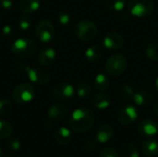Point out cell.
Listing matches in <instances>:
<instances>
[{
  "label": "cell",
  "instance_id": "60d3db41",
  "mask_svg": "<svg viewBox=\"0 0 158 157\" xmlns=\"http://www.w3.org/2000/svg\"><path fill=\"white\" fill-rule=\"evenodd\" d=\"M156 90H157L158 92V77L157 79H156Z\"/></svg>",
  "mask_w": 158,
  "mask_h": 157
},
{
  "label": "cell",
  "instance_id": "e575fe53",
  "mask_svg": "<svg viewBox=\"0 0 158 157\" xmlns=\"http://www.w3.org/2000/svg\"><path fill=\"white\" fill-rule=\"evenodd\" d=\"M97 149V143L94 140H89L84 144V150L87 153H94Z\"/></svg>",
  "mask_w": 158,
  "mask_h": 157
},
{
  "label": "cell",
  "instance_id": "6da1fadb",
  "mask_svg": "<svg viewBox=\"0 0 158 157\" xmlns=\"http://www.w3.org/2000/svg\"><path fill=\"white\" fill-rule=\"evenodd\" d=\"M94 113L85 106L75 109L69 120L70 129L76 133H84L89 131L94 127Z\"/></svg>",
  "mask_w": 158,
  "mask_h": 157
},
{
  "label": "cell",
  "instance_id": "ffe728a7",
  "mask_svg": "<svg viewBox=\"0 0 158 157\" xmlns=\"http://www.w3.org/2000/svg\"><path fill=\"white\" fill-rule=\"evenodd\" d=\"M41 6L40 0H19V8L23 14H32L36 12Z\"/></svg>",
  "mask_w": 158,
  "mask_h": 157
},
{
  "label": "cell",
  "instance_id": "e0dca14e",
  "mask_svg": "<svg viewBox=\"0 0 158 157\" xmlns=\"http://www.w3.org/2000/svg\"><path fill=\"white\" fill-rule=\"evenodd\" d=\"M141 149L143 154L147 157H155L158 155V141L151 138H145L142 143Z\"/></svg>",
  "mask_w": 158,
  "mask_h": 157
},
{
  "label": "cell",
  "instance_id": "44dd1931",
  "mask_svg": "<svg viewBox=\"0 0 158 157\" xmlns=\"http://www.w3.org/2000/svg\"><path fill=\"white\" fill-rule=\"evenodd\" d=\"M103 56V49L98 44H93L89 46L85 51V57L88 62L95 63L99 61Z\"/></svg>",
  "mask_w": 158,
  "mask_h": 157
},
{
  "label": "cell",
  "instance_id": "4fadbf2b",
  "mask_svg": "<svg viewBox=\"0 0 158 157\" xmlns=\"http://www.w3.org/2000/svg\"><path fill=\"white\" fill-rule=\"evenodd\" d=\"M69 114V108L67 105L61 103H56L49 106L47 109L48 119L52 121H60L63 120Z\"/></svg>",
  "mask_w": 158,
  "mask_h": 157
},
{
  "label": "cell",
  "instance_id": "8fae6325",
  "mask_svg": "<svg viewBox=\"0 0 158 157\" xmlns=\"http://www.w3.org/2000/svg\"><path fill=\"white\" fill-rule=\"evenodd\" d=\"M138 132L144 138H151L158 133L157 122L153 118H144L138 125Z\"/></svg>",
  "mask_w": 158,
  "mask_h": 157
},
{
  "label": "cell",
  "instance_id": "b9f144b4",
  "mask_svg": "<svg viewBox=\"0 0 158 157\" xmlns=\"http://www.w3.org/2000/svg\"><path fill=\"white\" fill-rule=\"evenodd\" d=\"M3 157H12V156H11V155H4Z\"/></svg>",
  "mask_w": 158,
  "mask_h": 157
},
{
  "label": "cell",
  "instance_id": "1f68e13d",
  "mask_svg": "<svg viewBox=\"0 0 158 157\" xmlns=\"http://www.w3.org/2000/svg\"><path fill=\"white\" fill-rule=\"evenodd\" d=\"M6 146L12 152H17L21 148V143L16 137H10L6 140Z\"/></svg>",
  "mask_w": 158,
  "mask_h": 157
},
{
  "label": "cell",
  "instance_id": "52a82bcc",
  "mask_svg": "<svg viewBox=\"0 0 158 157\" xmlns=\"http://www.w3.org/2000/svg\"><path fill=\"white\" fill-rule=\"evenodd\" d=\"M55 34V26L48 19H42L35 26V36L41 43L51 42L54 39Z\"/></svg>",
  "mask_w": 158,
  "mask_h": 157
},
{
  "label": "cell",
  "instance_id": "3957f363",
  "mask_svg": "<svg viewBox=\"0 0 158 157\" xmlns=\"http://www.w3.org/2000/svg\"><path fill=\"white\" fill-rule=\"evenodd\" d=\"M36 95L35 88L30 83H19L11 92V98L17 105H27L31 103Z\"/></svg>",
  "mask_w": 158,
  "mask_h": 157
},
{
  "label": "cell",
  "instance_id": "836d02e7",
  "mask_svg": "<svg viewBox=\"0 0 158 157\" xmlns=\"http://www.w3.org/2000/svg\"><path fill=\"white\" fill-rule=\"evenodd\" d=\"M14 67L18 71H20V72H23V73H26V74L29 71V69L31 68V66L27 62L21 60V58L18 59V60H16L14 62Z\"/></svg>",
  "mask_w": 158,
  "mask_h": 157
},
{
  "label": "cell",
  "instance_id": "8992f818",
  "mask_svg": "<svg viewBox=\"0 0 158 157\" xmlns=\"http://www.w3.org/2000/svg\"><path fill=\"white\" fill-rule=\"evenodd\" d=\"M128 68L127 57L122 54H114L106 62L105 68L107 74L118 77L123 74Z\"/></svg>",
  "mask_w": 158,
  "mask_h": 157
},
{
  "label": "cell",
  "instance_id": "d590c367",
  "mask_svg": "<svg viewBox=\"0 0 158 157\" xmlns=\"http://www.w3.org/2000/svg\"><path fill=\"white\" fill-rule=\"evenodd\" d=\"M1 33L2 36L6 39H9L10 37H12L14 31H13V28L10 25H5L3 26L2 30H1Z\"/></svg>",
  "mask_w": 158,
  "mask_h": 157
},
{
  "label": "cell",
  "instance_id": "cb8c5ba5",
  "mask_svg": "<svg viewBox=\"0 0 158 157\" xmlns=\"http://www.w3.org/2000/svg\"><path fill=\"white\" fill-rule=\"evenodd\" d=\"M119 157H139L137 147L133 143H124L119 149Z\"/></svg>",
  "mask_w": 158,
  "mask_h": 157
},
{
  "label": "cell",
  "instance_id": "d6986e66",
  "mask_svg": "<svg viewBox=\"0 0 158 157\" xmlns=\"http://www.w3.org/2000/svg\"><path fill=\"white\" fill-rule=\"evenodd\" d=\"M111 102H112V99L110 95L103 92L95 94L92 99L93 105L96 107L97 109H101V110L106 109L107 107H109V105H111Z\"/></svg>",
  "mask_w": 158,
  "mask_h": 157
},
{
  "label": "cell",
  "instance_id": "2e32d148",
  "mask_svg": "<svg viewBox=\"0 0 158 157\" xmlns=\"http://www.w3.org/2000/svg\"><path fill=\"white\" fill-rule=\"evenodd\" d=\"M154 101V95L145 90H140L135 92L133 103H135L137 105L141 107H148L153 104Z\"/></svg>",
  "mask_w": 158,
  "mask_h": 157
},
{
  "label": "cell",
  "instance_id": "8d00e7d4",
  "mask_svg": "<svg viewBox=\"0 0 158 157\" xmlns=\"http://www.w3.org/2000/svg\"><path fill=\"white\" fill-rule=\"evenodd\" d=\"M13 6V0H0V7L5 9V10H8L11 9Z\"/></svg>",
  "mask_w": 158,
  "mask_h": 157
},
{
  "label": "cell",
  "instance_id": "9a60e30c",
  "mask_svg": "<svg viewBox=\"0 0 158 157\" xmlns=\"http://www.w3.org/2000/svg\"><path fill=\"white\" fill-rule=\"evenodd\" d=\"M115 134L114 128L109 124H102L95 130L96 141L101 143H106L112 140Z\"/></svg>",
  "mask_w": 158,
  "mask_h": 157
},
{
  "label": "cell",
  "instance_id": "f546056e",
  "mask_svg": "<svg viewBox=\"0 0 158 157\" xmlns=\"http://www.w3.org/2000/svg\"><path fill=\"white\" fill-rule=\"evenodd\" d=\"M17 25L18 28L21 31H27L31 25V19L27 15L24 14L23 16H20L17 21Z\"/></svg>",
  "mask_w": 158,
  "mask_h": 157
},
{
  "label": "cell",
  "instance_id": "5b68a950",
  "mask_svg": "<svg viewBox=\"0 0 158 157\" xmlns=\"http://www.w3.org/2000/svg\"><path fill=\"white\" fill-rule=\"evenodd\" d=\"M127 6L128 12L138 18L149 17L155 10L153 0H129Z\"/></svg>",
  "mask_w": 158,
  "mask_h": 157
},
{
  "label": "cell",
  "instance_id": "83f0119b",
  "mask_svg": "<svg viewBox=\"0 0 158 157\" xmlns=\"http://www.w3.org/2000/svg\"><path fill=\"white\" fill-rule=\"evenodd\" d=\"M105 5L111 10L121 11L126 6V0H104Z\"/></svg>",
  "mask_w": 158,
  "mask_h": 157
},
{
  "label": "cell",
  "instance_id": "d6a6232c",
  "mask_svg": "<svg viewBox=\"0 0 158 157\" xmlns=\"http://www.w3.org/2000/svg\"><path fill=\"white\" fill-rule=\"evenodd\" d=\"M99 157H119V154L113 147H104L100 151Z\"/></svg>",
  "mask_w": 158,
  "mask_h": 157
},
{
  "label": "cell",
  "instance_id": "30bf717a",
  "mask_svg": "<svg viewBox=\"0 0 158 157\" xmlns=\"http://www.w3.org/2000/svg\"><path fill=\"white\" fill-rule=\"evenodd\" d=\"M27 76L31 82L37 85L47 84L51 80V73L44 68H31Z\"/></svg>",
  "mask_w": 158,
  "mask_h": 157
},
{
  "label": "cell",
  "instance_id": "ac0fdd59",
  "mask_svg": "<svg viewBox=\"0 0 158 157\" xmlns=\"http://www.w3.org/2000/svg\"><path fill=\"white\" fill-rule=\"evenodd\" d=\"M71 138H72L71 131L67 127L58 128L54 134V139H55L56 143L61 146L68 145L71 142Z\"/></svg>",
  "mask_w": 158,
  "mask_h": 157
},
{
  "label": "cell",
  "instance_id": "ba28073f",
  "mask_svg": "<svg viewBox=\"0 0 158 157\" xmlns=\"http://www.w3.org/2000/svg\"><path fill=\"white\" fill-rule=\"evenodd\" d=\"M75 94L74 87L68 81L56 83L52 90L53 97L59 102H68L73 98Z\"/></svg>",
  "mask_w": 158,
  "mask_h": 157
},
{
  "label": "cell",
  "instance_id": "4316f807",
  "mask_svg": "<svg viewBox=\"0 0 158 157\" xmlns=\"http://www.w3.org/2000/svg\"><path fill=\"white\" fill-rule=\"evenodd\" d=\"M13 109L12 102L7 98L0 99V118H4L11 113Z\"/></svg>",
  "mask_w": 158,
  "mask_h": 157
},
{
  "label": "cell",
  "instance_id": "ee69618b",
  "mask_svg": "<svg viewBox=\"0 0 158 157\" xmlns=\"http://www.w3.org/2000/svg\"><path fill=\"white\" fill-rule=\"evenodd\" d=\"M21 157H26V156H21Z\"/></svg>",
  "mask_w": 158,
  "mask_h": 157
},
{
  "label": "cell",
  "instance_id": "f1b7e54d",
  "mask_svg": "<svg viewBox=\"0 0 158 157\" xmlns=\"http://www.w3.org/2000/svg\"><path fill=\"white\" fill-rule=\"evenodd\" d=\"M145 56L151 61H158V44L150 43L145 48Z\"/></svg>",
  "mask_w": 158,
  "mask_h": 157
},
{
  "label": "cell",
  "instance_id": "484cf974",
  "mask_svg": "<svg viewBox=\"0 0 158 157\" xmlns=\"http://www.w3.org/2000/svg\"><path fill=\"white\" fill-rule=\"evenodd\" d=\"M134 94H135V91L133 90V88L130 84L124 83L120 87V96H121L123 101L128 102V103L133 102Z\"/></svg>",
  "mask_w": 158,
  "mask_h": 157
},
{
  "label": "cell",
  "instance_id": "7402d4cb",
  "mask_svg": "<svg viewBox=\"0 0 158 157\" xmlns=\"http://www.w3.org/2000/svg\"><path fill=\"white\" fill-rule=\"evenodd\" d=\"M75 92L79 98L87 99L93 93V87L88 81H80L76 86Z\"/></svg>",
  "mask_w": 158,
  "mask_h": 157
},
{
  "label": "cell",
  "instance_id": "74e56055",
  "mask_svg": "<svg viewBox=\"0 0 158 157\" xmlns=\"http://www.w3.org/2000/svg\"><path fill=\"white\" fill-rule=\"evenodd\" d=\"M44 129L46 130H51L52 128H53V123H52V120H47V121H45L44 122Z\"/></svg>",
  "mask_w": 158,
  "mask_h": 157
},
{
  "label": "cell",
  "instance_id": "277c9868",
  "mask_svg": "<svg viewBox=\"0 0 158 157\" xmlns=\"http://www.w3.org/2000/svg\"><path fill=\"white\" fill-rule=\"evenodd\" d=\"M98 32L96 24L90 19H82L79 21L74 28V34L80 41L90 42L93 41Z\"/></svg>",
  "mask_w": 158,
  "mask_h": 157
},
{
  "label": "cell",
  "instance_id": "d4e9b609",
  "mask_svg": "<svg viewBox=\"0 0 158 157\" xmlns=\"http://www.w3.org/2000/svg\"><path fill=\"white\" fill-rule=\"evenodd\" d=\"M13 134V126L5 119H0V141L7 140Z\"/></svg>",
  "mask_w": 158,
  "mask_h": 157
},
{
  "label": "cell",
  "instance_id": "f35d334b",
  "mask_svg": "<svg viewBox=\"0 0 158 157\" xmlns=\"http://www.w3.org/2000/svg\"><path fill=\"white\" fill-rule=\"evenodd\" d=\"M155 112H156V115L158 117V101L155 105Z\"/></svg>",
  "mask_w": 158,
  "mask_h": 157
},
{
  "label": "cell",
  "instance_id": "7bdbcfd3",
  "mask_svg": "<svg viewBox=\"0 0 158 157\" xmlns=\"http://www.w3.org/2000/svg\"><path fill=\"white\" fill-rule=\"evenodd\" d=\"M59 157H69V156H65V155H63V156H59Z\"/></svg>",
  "mask_w": 158,
  "mask_h": 157
},
{
  "label": "cell",
  "instance_id": "7c38bea8",
  "mask_svg": "<svg viewBox=\"0 0 158 157\" xmlns=\"http://www.w3.org/2000/svg\"><path fill=\"white\" fill-rule=\"evenodd\" d=\"M103 44L108 50H118L124 45V37L118 31H110L105 36Z\"/></svg>",
  "mask_w": 158,
  "mask_h": 157
},
{
  "label": "cell",
  "instance_id": "4dcf8cb0",
  "mask_svg": "<svg viewBox=\"0 0 158 157\" xmlns=\"http://www.w3.org/2000/svg\"><path fill=\"white\" fill-rule=\"evenodd\" d=\"M56 19H57L58 23L61 26H64V27L69 26L70 24V22H71V17L66 11H60V12H58V14L56 16Z\"/></svg>",
  "mask_w": 158,
  "mask_h": 157
},
{
  "label": "cell",
  "instance_id": "5bb4252c",
  "mask_svg": "<svg viewBox=\"0 0 158 157\" xmlns=\"http://www.w3.org/2000/svg\"><path fill=\"white\" fill-rule=\"evenodd\" d=\"M56 50L49 46L41 49L37 55L38 63L42 67H49L53 65L56 60Z\"/></svg>",
  "mask_w": 158,
  "mask_h": 157
},
{
  "label": "cell",
  "instance_id": "9c48e42d",
  "mask_svg": "<svg viewBox=\"0 0 158 157\" xmlns=\"http://www.w3.org/2000/svg\"><path fill=\"white\" fill-rule=\"evenodd\" d=\"M138 118V110L132 105H126L122 106L118 113V122L123 126L132 125Z\"/></svg>",
  "mask_w": 158,
  "mask_h": 157
},
{
  "label": "cell",
  "instance_id": "603a6c76",
  "mask_svg": "<svg viewBox=\"0 0 158 157\" xmlns=\"http://www.w3.org/2000/svg\"><path fill=\"white\" fill-rule=\"evenodd\" d=\"M94 88L97 91H99V92H106V91H107L109 89L110 81H109L108 77L106 74L99 73L94 78Z\"/></svg>",
  "mask_w": 158,
  "mask_h": 157
},
{
  "label": "cell",
  "instance_id": "ab89813d",
  "mask_svg": "<svg viewBox=\"0 0 158 157\" xmlns=\"http://www.w3.org/2000/svg\"><path fill=\"white\" fill-rule=\"evenodd\" d=\"M3 156H4V154H3V151H2V149H1V147H0V157Z\"/></svg>",
  "mask_w": 158,
  "mask_h": 157
},
{
  "label": "cell",
  "instance_id": "7a4b0ae2",
  "mask_svg": "<svg viewBox=\"0 0 158 157\" xmlns=\"http://www.w3.org/2000/svg\"><path fill=\"white\" fill-rule=\"evenodd\" d=\"M37 51V45L34 41L30 38L22 37L15 40L11 45L12 54L21 59L32 56Z\"/></svg>",
  "mask_w": 158,
  "mask_h": 157
},
{
  "label": "cell",
  "instance_id": "f6af8a7d",
  "mask_svg": "<svg viewBox=\"0 0 158 157\" xmlns=\"http://www.w3.org/2000/svg\"><path fill=\"white\" fill-rule=\"evenodd\" d=\"M157 135H158V133H157Z\"/></svg>",
  "mask_w": 158,
  "mask_h": 157
}]
</instances>
